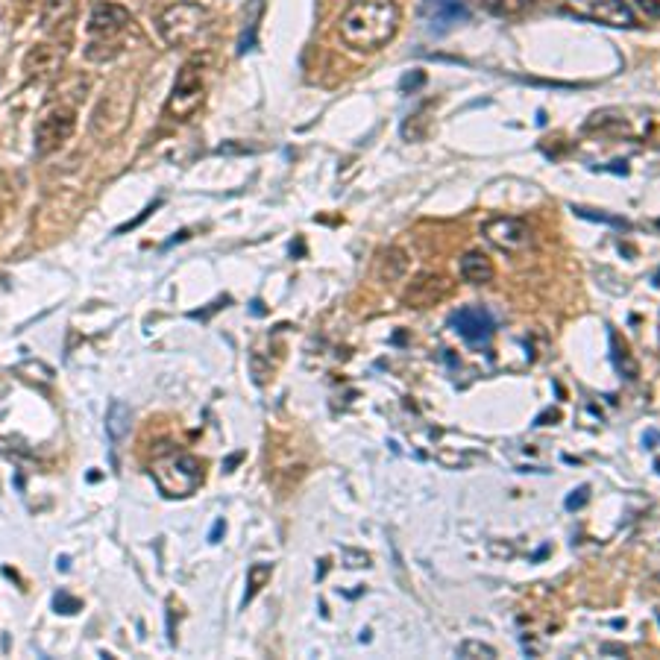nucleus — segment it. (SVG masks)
Wrapping results in <instances>:
<instances>
[{
	"label": "nucleus",
	"mask_w": 660,
	"mask_h": 660,
	"mask_svg": "<svg viewBox=\"0 0 660 660\" xmlns=\"http://www.w3.org/2000/svg\"><path fill=\"white\" fill-rule=\"evenodd\" d=\"M567 9L605 27H634V12L625 0H567Z\"/></svg>",
	"instance_id": "nucleus-9"
},
{
	"label": "nucleus",
	"mask_w": 660,
	"mask_h": 660,
	"mask_svg": "<svg viewBox=\"0 0 660 660\" xmlns=\"http://www.w3.org/2000/svg\"><path fill=\"white\" fill-rule=\"evenodd\" d=\"M62 59H65V50L59 44H36L24 59V71L27 77H47L62 68Z\"/></svg>",
	"instance_id": "nucleus-12"
},
{
	"label": "nucleus",
	"mask_w": 660,
	"mask_h": 660,
	"mask_svg": "<svg viewBox=\"0 0 660 660\" xmlns=\"http://www.w3.org/2000/svg\"><path fill=\"white\" fill-rule=\"evenodd\" d=\"M83 605H80V599H74V596H68L65 590H59L56 596H53V611H59V614H77Z\"/></svg>",
	"instance_id": "nucleus-20"
},
{
	"label": "nucleus",
	"mask_w": 660,
	"mask_h": 660,
	"mask_svg": "<svg viewBox=\"0 0 660 660\" xmlns=\"http://www.w3.org/2000/svg\"><path fill=\"white\" fill-rule=\"evenodd\" d=\"M209 71H212V56L209 53H194L176 74L174 91L168 97L165 112L174 121H188L191 115H197V109L206 103V83H209Z\"/></svg>",
	"instance_id": "nucleus-2"
},
{
	"label": "nucleus",
	"mask_w": 660,
	"mask_h": 660,
	"mask_svg": "<svg viewBox=\"0 0 660 660\" xmlns=\"http://www.w3.org/2000/svg\"><path fill=\"white\" fill-rule=\"evenodd\" d=\"M77 12V0H44L42 3V27L44 30H56L62 24H68Z\"/></svg>",
	"instance_id": "nucleus-14"
},
{
	"label": "nucleus",
	"mask_w": 660,
	"mask_h": 660,
	"mask_svg": "<svg viewBox=\"0 0 660 660\" xmlns=\"http://www.w3.org/2000/svg\"><path fill=\"white\" fill-rule=\"evenodd\" d=\"M482 235L502 253H523L534 241V232H531L526 220L505 218V215L484 220Z\"/></svg>",
	"instance_id": "nucleus-6"
},
{
	"label": "nucleus",
	"mask_w": 660,
	"mask_h": 660,
	"mask_svg": "<svg viewBox=\"0 0 660 660\" xmlns=\"http://www.w3.org/2000/svg\"><path fill=\"white\" fill-rule=\"evenodd\" d=\"M449 291H452V282L446 276H440V273H420V276H414L408 282L402 300H405V306L411 308H432L438 306L440 300H446Z\"/></svg>",
	"instance_id": "nucleus-10"
},
{
	"label": "nucleus",
	"mask_w": 660,
	"mask_h": 660,
	"mask_svg": "<svg viewBox=\"0 0 660 660\" xmlns=\"http://www.w3.org/2000/svg\"><path fill=\"white\" fill-rule=\"evenodd\" d=\"M150 476L165 496L182 499V496H191L203 484V467L194 455L171 449L168 455H159L150 464Z\"/></svg>",
	"instance_id": "nucleus-4"
},
{
	"label": "nucleus",
	"mask_w": 660,
	"mask_h": 660,
	"mask_svg": "<svg viewBox=\"0 0 660 660\" xmlns=\"http://www.w3.org/2000/svg\"><path fill=\"white\" fill-rule=\"evenodd\" d=\"M132 24V15L118 6V3H97L91 9V18H88V36H91V44H88L86 56L91 62H106L112 56L121 53L118 47V39L121 33Z\"/></svg>",
	"instance_id": "nucleus-3"
},
{
	"label": "nucleus",
	"mask_w": 660,
	"mask_h": 660,
	"mask_svg": "<svg viewBox=\"0 0 660 660\" xmlns=\"http://www.w3.org/2000/svg\"><path fill=\"white\" fill-rule=\"evenodd\" d=\"M399 18L402 12L394 0H355L344 12L338 30L352 50L373 53L394 39L399 30Z\"/></svg>",
	"instance_id": "nucleus-1"
},
{
	"label": "nucleus",
	"mask_w": 660,
	"mask_h": 660,
	"mask_svg": "<svg viewBox=\"0 0 660 660\" xmlns=\"http://www.w3.org/2000/svg\"><path fill=\"white\" fill-rule=\"evenodd\" d=\"M106 432L112 440L127 438V432H130V405L127 402H112L109 417H106Z\"/></svg>",
	"instance_id": "nucleus-15"
},
{
	"label": "nucleus",
	"mask_w": 660,
	"mask_h": 660,
	"mask_svg": "<svg viewBox=\"0 0 660 660\" xmlns=\"http://www.w3.org/2000/svg\"><path fill=\"white\" fill-rule=\"evenodd\" d=\"M423 15L429 18L435 33H443V30L467 21L470 9H467L464 0H423Z\"/></svg>",
	"instance_id": "nucleus-11"
},
{
	"label": "nucleus",
	"mask_w": 660,
	"mask_h": 660,
	"mask_svg": "<svg viewBox=\"0 0 660 660\" xmlns=\"http://www.w3.org/2000/svg\"><path fill=\"white\" fill-rule=\"evenodd\" d=\"M212 27V12L203 3L182 0L168 6L159 15V33L171 47H185V44L200 42Z\"/></svg>",
	"instance_id": "nucleus-5"
},
{
	"label": "nucleus",
	"mask_w": 660,
	"mask_h": 660,
	"mask_svg": "<svg viewBox=\"0 0 660 660\" xmlns=\"http://www.w3.org/2000/svg\"><path fill=\"white\" fill-rule=\"evenodd\" d=\"M458 270H461V279L470 282V285H487L493 279V262L487 259V253H482V250H467L461 256Z\"/></svg>",
	"instance_id": "nucleus-13"
},
{
	"label": "nucleus",
	"mask_w": 660,
	"mask_h": 660,
	"mask_svg": "<svg viewBox=\"0 0 660 660\" xmlns=\"http://www.w3.org/2000/svg\"><path fill=\"white\" fill-rule=\"evenodd\" d=\"M587 499H590V487H578L570 499H567V508H570V511H578Z\"/></svg>",
	"instance_id": "nucleus-21"
},
{
	"label": "nucleus",
	"mask_w": 660,
	"mask_h": 660,
	"mask_svg": "<svg viewBox=\"0 0 660 660\" xmlns=\"http://www.w3.org/2000/svg\"><path fill=\"white\" fill-rule=\"evenodd\" d=\"M77 127V112L71 106H53L50 112H44L39 127H36V153L47 156L56 153Z\"/></svg>",
	"instance_id": "nucleus-7"
},
{
	"label": "nucleus",
	"mask_w": 660,
	"mask_h": 660,
	"mask_svg": "<svg viewBox=\"0 0 660 660\" xmlns=\"http://www.w3.org/2000/svg\"><path fill=\"white\" fill-rule=\"evenodd\" d=\"M420 83H426V74L414 71V74H408V77L402 80V91H411V88H417Z\"/></svg>",
	"instance_id": "nucleus-22"
},
{
	"label": "nucleus",
	"mask_w": 660,
	"mask_h": 660,
	"mask_svg": "<svg viewBox=\"0 0 660 660\" xmlns=\"http://www.w3.org/2000/svg\"><path fill=\"white\" fill-rule=\"evenodd\" d=\"M449 326L470 344V347H487L493 332H496V320L493 314L482 306L458 308L449 314Z\"/></svg>",
	"instance_id": "nucleus-8"
},
{
	"label": "nucleus",
	"mask_w": 660,
	"mask_h": 660,
	"mask_svg": "<svg viewBox=\"0 0 660 660\" xmlns=\"http://www.w3.org/2000/svg\"><path fill=\"white\" fill-rule=\"evenodd\" d=\"M223 531H226V523H223V520H218V526L212 528V540H215V543H218L220 537H223Z\"/></svg>",
	"instance_id": "nucleus-24"
},
{
	"label": "nucleus",
	"mask_w": 660,
	"mask_h": 660,
	"mask_svg": "<svg viewBox=\"0 0 660 660\" xmlns=\"http://www.w3.org/2000/svg\"><path fill=\"white\" fill-rule=\"evenodd\" d=\"M426 135H429V112H426V109H420V112H414V115L405 118V124H402V138H405V141L417 144V141H423Z\"/></svg>",
	"instance_id": "nucleus-16"
},
{
	"label": "nucleus",
	"mask_w": 660,
	"mask_h": 660,
	"mask_svg": "<svg viewBox=\"0 0 660 660\" xmlns=\"http://www.w3.org/2000/svg\"><path fill=\"white\" fill-rule=\"evenodd\" d=\"M458 658H482V660H493L499 658V652L493 646H484L479 640H467L458 646Z\"/></svg>",
	"instance_id": "nucleus-18"
},
{
	"label": "nucleus",
	"mask_w": 660,
	"mask_h": 660,
	"mask_svg": "<svg viewBox=\"0 0 660 660\" xmlns=\"http://www.w3.org/2000/svg\"><path fill=\"white\" fill-rule=\"evenodd\" d=\"M640 6L646 9L649 18H658V0H640Z\"/></svg>",
	"instance_id": "nucleus-23"
},
{
	"label": "nucleus",
	"mask_w": 660,
	"mask_h": 660,
	"mask_svg": "<svg viewBox=\"0 0 660 660\" xmlns=\"http://www.w3.org/2000/svg\"><path fill=\"white\" fill-rule=\"evenodd\" d=\"M534 3L537 0H484V6L496 15H520V12L531 9Z\"/></svg>",
	"instance_id": "nucleus-17"
},
{
	"label": "nucleus",
	"mask_w": 660,
	"mask_h": 660,
	"mask_svg": "<svg viewBox=\"0 0 660 660\" xmlns=\"http://www.w3.org/2000/svg\"><path fill=\"white\" fill-rule=\"evenodd\" d=\"M267 575H270V567L267 564H256V567H250V578H247V593H244V605H250V599L262 590V584L267 581Z\"/></svg>",
	"instance_id": "nucleus-19"
}]
</instances>
